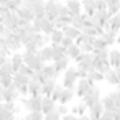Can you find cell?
Instances as JSON below:
<instances>
[{"mask_svg":"<svg viewBox=\"0 0 120 120\" xmlns=\"http://www.w3.org/2000/svg\"><path fill=\"white\" fill-rule=\"evenodd\" d=\"M77 81H79V76H77V66H76V68H71V66H69V68L63 72V79H61L63 86H64V87L76 89Z\"/></svg>","mask_w":120,"mask_h":120,"instance_id":"cell-1","label":"cell"},{"mask_svg":"<svg viewBox=\"0 0 120 120\" xmlns=\"http://www.w3.org/2000/svg\"><path fill=\"white\" fill-rule=\"evenodd\" d=\"M22 97L18 87L13 84L12 87H4L0 86V100H5V102H17Z\"/></svg>","mask_w":120,"mask_h":120,"instance_id":"cell-2","label":"cell"},{"mask_svg":"<svg viewBox=\"0 0 120 120\" xmlns=\"http://www.w3.org/2000/svg\"><path fill=\"white\" fill-rule=\"evenodd\" d=\"M22 105L28 112H31V110H43V94L41 95H30L28 99L22 97Z\"/></svg>","mask_w":120,"mask_h":120,"instance_id":"cell-3","label":"cell"},{"mask_svg":"<svg viewBox=\"0 0 120 120\" xmlns=\"http://www.w3.org/2000/svg\"><path fill=\"white\" fill-rule=\"evenodd\" d=\"M74 63H76V66H82V68H86L90 72V71H94V66H92V63H94V53H81L74 59Z\"/></svg>","mask_w":120,"mask_h":120,"instance_id":"cell-4","label":"cell"},{"mask_svg":"<svg viewBox=\"0 0 120 120\" xmlns=\"http://www.w3.org/2000/svg\"><path fill=\"white\" fill-rule=\"evenodd\" d=\"M102 97H100V89L97 87V86H92L89 90H87V94L82 97V100L87 104V107H92L95 102H99Z\"/></svg>","mask_w":120,"mask_h":120,"instance_id":"cell-5","label":"cell"},{"mask_svg":"<svg viewBox=\"0 0 120 120\" xmlns=\"http://www.w3.org/2000/svg\"><path fill=\"white\" fill-rule=\"evenodd\" d=\"M92 86H95V84H92V82H90L87 77H81V79L77 81V86H76V95L82 99V97L87 94V90H89Z\"/></svg>","mask_w":120,"mask_h":120,"instance_id":"cell-6","label":"cell"},{"mask_svg":"<svg viewBox=\"0 0 120 120\" xmlns=\"http://www.w3.org/2000/svg\"><path fill=\"white\" fill-rule=\"evenodd\" d=\"M7 45L12 51H20L23 48V43H22V38L18 33H12L8 38H7Z\"/></svg>","mask_w":120,"mask_h":120,"instance_id":"cell-7","label":"cell"},{"mask_svg":"<svg viewBox=\"0 0 120 120\" xmlns=\"http://www.w3.org/2000/svg\"><path fill=\"white\" fill-rule=\"evenodd\" d=\"M104 110H105V107H104V102H102V99H100V100H99V102H95L92 107H89L87 113H89V117H90V118H102Z\"/></svg>","mask_w":120,"mask_h":120,"instance_id":"cell-8","label":"cell"},{"mask_svg":"<svg viewBox=\"0 0 120 120\" xmlns=\"http://www.w3.org/2000/svg\"><path fill=\"white\" fill-rule=\"evenodd\" d=\"M22 18H26V20H30V22H33L35 20V10H33V7L31 5H22L20 8H18V12H17Z\"/></svg>","mask_w":120,"mask_h":120,"instance_id":"cell-9","label":"cell"},{"mask_svg":"<svg viewBox=\"0 0 120 120\" xmlns=\"http://www.w3.org/2000/svg\"><path fill=\"white\" fill-rule=\"evenodd\" d=\"M51 46H53V63H56L58 59L68 56V48H66V46H63V45H54V43H51Z\"/></svg>","mask_w":120,"mask_h":120,"instance_id":"cell-10","label":"cell"},{"mask_svg":"<svg viewBox=\"0 0 120 120\" xmlns=\"http://www.w3.org/2000/svg\"><path fill=\"white\" fill-rule=\"evenodd\" d=\"M43 74L46 76V79H58V77H59L58 69H56V64H54L53 61L45 64V68H43Z\"/></svg>","mask_w":120,"mask_h":120,"instance_id":"cell-11","label":"cell"},{"mask_svg":"<svg viewBox=\"0 0 120 120\" xmlns=\"http://www.w3.org/2000/svg\"><path fill=\"white\" fill-rule=\"evenodd\" d=\"M74 97H77L76 95V89H71V87H64V90H63V94H61V99H59V102L58 104H69V102H72V99Z\"/></svg>","mask_w":120,"mask_h":120,"instance_id":"cell-12","label":"cell"},{"mask_svg":"<svg viewBox=\"0 0 120 120\" xmlns=\"http://www.w3.org/2000/svg\"><path fill=\"white\" fill-rule=\"evenodd\" d=\"M10 59H12V66H13V74L20 69V66L25 63V59H23V53H20V51H13L12 53V56H10Z\"/></svg>","mask_w":120,"mask_h":120,"instance_id":"cell-13","label":"cell"},{"mask_svg":"<svg viewBox=\"0 0 120 120\" xmlns=\"http://www.w3.org/2000/svg\"><path fill=\"white\" fill-rule=\"evenodd\" d=\"M28 89H30V95H41L43 94V84L33 77L28 82Z\"/></svg>","mask_w":120,"mask_h":120,"instance_id":"cell-14","label":"cell"},{"mask_svg":"<svg viewBox=\"0 0 120 120\" xmlns=\"http://www.w3.org/2000/svg\"><path fill=\"white\" fill-rule=\"evenodd\" d=\"M105 82H107V84H110V86H118L120 77H118V74H117L115 68H112V69H109V71L105 72Z\"/></svg>","mask_w":120,"mask_h":120,"instance_id":"cell-15","label":"cell"},{"mask_svg":"<svg viewBox=\"0 0 120 120\" xmlns=\"http://www.w3.org/2000/svg\"><path fill=\"white\" fill-rule=\"evenodd\" d=\"M56 107H58V102H54L51 95H43V112H45V115L48 112L54 110Z\"/></svg>","mask_w":120,"mask_h":120,"instance_id":"cell-16","label":"cell"},{"mask_svg":"<svg viewBox=\"0 0 120 120\" xmlns=\"http://www.w3.org/2000/svg\"><path fill=\"white\" fill-rule=\"evenodd\" d=\"M64 4L69 7V10H71L72 13H82V12H84L82 0H66Z\"/></svg>","mask_w":120,"mask_h":120,"instance_id":"cell-17","label":"cell"},{"mask_svg":"<svg viewBox=\"0 0 120 120\" xmlns=\"http://www.w3.org/2000/svg\"><path fill=\"white\" fill-rule=\"evenodd\" d=\"M38 54H40L46 63H51V61H53V46H51V45H45V46L38 51Z\"/></svg>","mask_w":120,"mask_h":120,"instance_id":"cell-18","label":"cell"},{"mask_svg":"<svg viewBox=\"0 0 120 120\" xmlns=\"http://www.w3.org/2000/svg\"><path fill=\"white\" fill-rule=\"evenodd\" d=\"M13 84V72H0V86L12 87Z\"/></svg>","mask_w":120,"mask_h":120,"instance_id":"cell-19","label":"cell"},{"mask_svg":"<svg viewBox=\"0 0 120 120\" xmlns=\"http://www.w3.org/2000/svg\"><path fill=\"white\" fill-rule=\"evenodd\" d=\"M109 59H110V64H112V68H117V66H120V46H118V48H112V49H110Z\"/></svg>","mask_w":120,"mask_h":120,"instance_id":"cell-20","label":"cell"},{"mask_svg":"<svg viewBox=\"0 0 120 120\" xmlns=\"http://www.w3.org/2000/svg\"><path fill=\"white\" fill-rule=\"evenodd\" d=\"M82 7H84V12L87 15H95L97 13V7H95V0H82Z\"/></svg>","mask_w":120,"mask_h":120,"instance_id":"cell-21","label":"cell"},{"mask_svg":"<svg viewBox=\"0 0 120 120\" xmlns=\"http://www.w3.org/2000/svg\"><path fill=\"white\" fill-rule=\"evenodd\" d=\"M69 61H71V58L69 56H64V58H61V59H58L54 64H56V69H58V74L61 76L68 68H69Z\"/></svg>","mask_w":120,"mask_h":120,"instance_id":"cell-22","label":"cell"},{"mask_svg":"<svg viewBox=\"0 0 120 120\" xmlns=\"http://www.w3.org/2000/svg\"><path fill=\"white\" fill-rule=\"evenodd\" d=\"M63 31H64V35H66V36H71V38H74V40L82 33V31H81L79 28H76L72 23H71V25H66V26L63 28Z\"/></svg>","mask_w":120,"mask_h":120,"instance_id":"cell-23","label":"cell"},{"mask_svg":"<svg viewBox=\"0 0 120 120\" xmlns=\"http://www.w3.org/2000/svg\"><path fill=\"white\" fill-rule=\"evenodd\" d=\"M56 86V79H46V82H43V95H51Z\"/></svg>","mask_w":120,"mask_h":120,"instance_id":"cell-24","label":"cell"},{"mask_svg":"<svg viewBox=\"0 0 120 120\" xmlns=\"http://www.w3.org/2000/svg\"><path fill=\"white\" fill-rule=\"evenodd\" d=\"M102 102H104V107L107 109V110H117V104H115V99L110 95V94H107V95H104L102 97Z\"/></svg>","mask_w":120,"mask_h":120,"instance_id":"cell-25","label":"cell"},{"mask_svg":"<svg viewBox=\"0 0 120 120\" xmlns=\"http://www.w3.org/2000/svg\"><path fill=\"white\" fill-rule=\"evenodd\" d=\"M81 53H82V49H81V46H79L77 43H74V45H71V46L68 48V56H69L72 61H74Z\"/></svg>","mask_w":120,"mask_h":120,"instance_id":"cell-26","label":"cell"},{"mask_svg":"<svg viewBox=\"0 0 120 120\" xmlns=\"http://www.w3.org/2000/svg\"><path fill=\"white\" fill-rule=\"evenodd\" d=\"M30 79H31L30 76H25V74H20V72H15V74H13V82H15L17 87L22 86V84H28Z\"/></svg>","mask_w":120,"mask_h":120,"instance_id":"cell-27","label":"cell"},{"mask_svg":"<svg viewBox=\"0 0 120 120\" xmlns=\"http://www.w3.org/2000/svg\"><path fill=\"white\" fill-rule=\"evenodd\" d=\"M25 118L26 120H45V112L43 110H31Z\"/></svg>","mask_w":120,"mask_h":120,"instance_id":"cell-28","label":"cell"},{"mask_svg":"<svg viewBox=\"0 0 120 120\" xmlns=\"http://www.w3.org/2000/svg\"><path fill=\"white\" fill-rule=\"evenodd\" d=\"M110 26H112L113 31L120 33V12L115 13V15H112V18H110Z\"/></svg>","mask_w":120,"mask_h":120,"instance_id":"cell-29","label":"cell"},{"mask_svg":"<svg viewBox=\"0 0 120 120\" xmlns=\"http://www.w3.org/2000/svg\"><path fill=\"white\" fill-rule=\"evenodd\" d=\"M0 109L4 110H13V112H20V109L17 107V102H5V100H0Z\"/></svg>","mask_w":120,"mask_h":120,"instance_id":"cell-30","label":"cell"},{"mask_svg":"<svg viewBox=\"0 0 120 120\" xmlns=\"http://www.w3.org/2000/svg\"><path fill=\"white\" fill-rule=\"evenodd\" d=\"M63 90H64V86H63V82H61V84H58V86L54 87V90H53V94H51V97H53V100H54V102H59Z\"/></svg>","mask_w":120,"mask_h":120,"instance_id":"cell-31","label":"cell"},{"mask_svg":"<svg viewBox=\"0 0 120 120\" xmlns=\"http://www.w3.org/2000/svg\"><path fill=\"white\" fill-rule=\"evenodd\" d=\"M36 54H38V53H35V51L23 49V59H25V63H26V64H31V63H33V59L36 58Z\"/></svg>","mask_w":120,"mask_h":120,"instance_id":"cell-32","label":"cell"},{"mask_svg":"<svg viewBox=\"0 0 120 120\" xmlns=\"http://www.w3.org/2000/svg\"><path fill=\"white\" fill-rule=\"evenodd\" d=\"M59 118H63V115L58 109H54V110H51L45 115V120H59Z\"/></svg>","mask_w":120,"mask_h":120,"instance_id":"cell-33","label":"cell"},{"mask_svg":"<svg viewBox=\"0 0 120 120\" xmlns=\"http://www.w3.org/2000/svg\"><path fill=\"white\" fill-rule=\"evenodd\" d=\"M95 7H97V12L99 10H109L107 0H95Z\"/></svg>","mask_w":120,"mask_h":120,"instance_id":"cell-34","label":"cell"},{"mask_svg":"<svg viewBox=\"0 0 120 120\" xmlns=\"http://www.w3.org/2000/svg\"><path fill=\"white\" fill-rule=\"evenodd\" d=\"M18 90H20L22 97H26V95H30V89H28V84H22V86H18Z\"/></svg>","mask_w":120,"mask_h":120,"instance_id":"cell-35","label":"cell"},{"mask_svg":"<svg viewBox=\"0 0 120 120\" xmlns=\"http://www.w3.org/2000/svg\"><path fill=\"white\" fill-rule=\"evenodd\" d=\"M74 43H76V40H74V38H71V36H64V40H63V43H61V45H63V46H66V48H69V46H71V45H74Z\"/></svg>","mask_w":120,"mask_h":120,"instance_id":"cell-36","label":"cell"},{"mask_svg":"<svg viewBox=\"0 0 120 120\" xmlns=\"http://www.w3.org/2000/svg\"><path fill=\"white\" fill-rule=\"evenodd\" d=\"M59 112H61V115H66L68 112H69V109L66 107V104H58V107H56Z\"/></svg>","mask_w":120,"mask_h":120,"instance_id":"cell-37","label":"cell"},{"mask_svg":"<svg viewBox=\"0 0 120 120\" xmlns=\"http://www.w3.org/2000/svg\"><path fill=\"white\" fill-rule=\"evenodd\" d=\"M115 71H117V74H118V77H120V66H117V68H115Z\"/></svg>","mask_w":120,"mask_h":120,"instance_id":"cell-38","label":"cell"}]
</instances>
